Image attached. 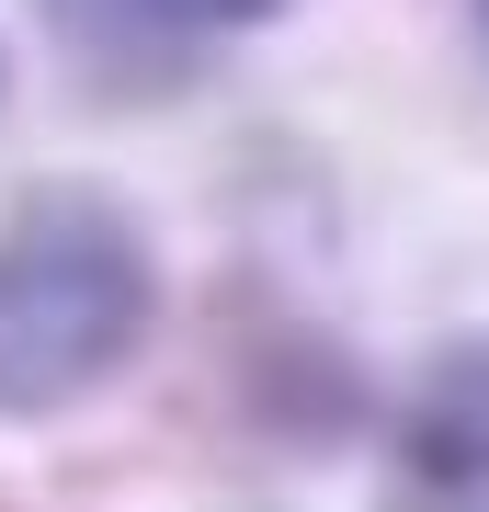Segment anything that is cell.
Wrapping results in <instances>:
<instances>
[{
    "mask_svg": "<svg viewBox=\"0 0 489 512\" xmlns=\"http://www.w3.org/2000/svg\"><path fill=\"white\" fill-rule=\"evenodd\" d=\"M80 35H114V46H205V35H251L285 0H57Z\"/></svg>",
    "mask_w": 489,
    "mask_h": 512,
    "instance_id": "obj_3",
    "label": "cell"
},
{
    "mask_svg": "<svg viewBox=\"0 0 489 512\" xmlns=\"http://www.w3.org/2000/svg\"><path fill=\"white\" fill-rule=\"evenodd\" d=\"M387 501L399 512H489V330L444 342L387 421Z\"/></svg>",
    "mask_w": 489,
    "mask_h": 512,
    "instance_id": "obj_2",
    "label": "cell"
},
{
    "mask_svg": "<svg viewBox=\"0 0 489 512\" xmlns=\"http://www.w3.org/2000/svg\"><path fill=\"white\" fill-rule=\"evenodd\" d=\"M160 330V262L126 205L35 194L0 228V421H46L114 387Z\"/></svg>",
    "mask_w": 489,
    "mask_h": 512,
    "instance_id": "obj_1",
    "label": "cell"
},
{
    "mask_svg": "<svg viewBox=\"0 0 489 512\" xmlns=\"http://www.w3.org/2000/svg\"><path fill=\"white\" fill-rule=\"evenodd\" d=\"M478 57H489V0H478Z\"/></svg>",
    "mask_w": 489,
    "mask_h": 512,
    "instance_id": "obj_4",
    "label": "cell"
}]
</instances>
